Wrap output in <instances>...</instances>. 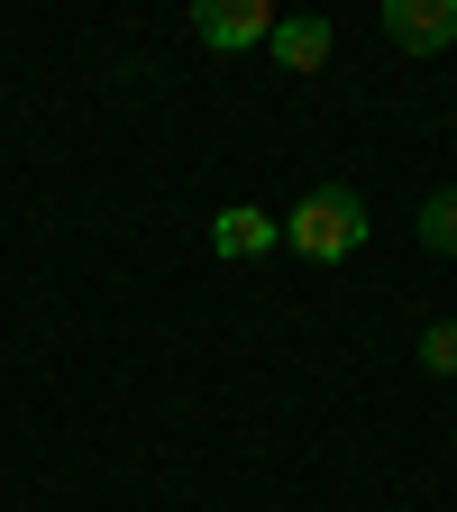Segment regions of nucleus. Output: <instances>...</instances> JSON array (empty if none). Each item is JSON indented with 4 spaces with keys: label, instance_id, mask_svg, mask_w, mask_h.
Segmentation results:
<instances>
[{
    "label": "nucleus",
    "instance_id": "4",
    "mask_svg": "<svg viewBox=\"0 0 457 512\" xmlns=\"http://www.w3.org/2000/svg\"><path fill=\"white\" fill-rule=\"evenodd\" d=\"M275 247H284V220L256 211V202H229L211 220V256H275Z\"/></svg>",
    "mask_w": 457,
    "mask_h": 512
},
{
    "label": "nucleus",
    "instance_id": "1",
    "mask_svg": "<svg viewBox=\"0 0 457 512\" xmlns=\"http://www.w3.org/2000/svg\"><path fill=\"white\" fill-rule=\"evenodd\" d=\"M284 247H293V256H311V266H339V256H357V247H366V202H357L348 183L302 192L293 220H284Z\"/></svg>",
    "mask_w": 457,
    "mask_h": 512
},
{
    "label": "nucleus",
    "instance_id": "3",
    "mask_svg": "<svg viewBox=\"0 0 457 512\" xmlns=\"http://www.w3.org/2000/svg\"><path fill=\"white\" fill-rule=\"evenodd\" d=\"M384 37H394L403 55H448L457 0H384Z\"/></svg>",
    "mask_w": 457,
    "mask_h": 512
},
{
    "label": "nucleus",
    "instance_id": "5",
    "mask_svg": "<svg viewBox=\"0 0 457 512\" xmlns=\"http://www.w3.org/2000/svg\"><path fill=\"white\" fill-rule=\"evenodd\" d=\"M266 55L284 64V74H320V64L339 55V28H330V19H275Z\"/></svg>",
    "mask_w": 457,
    "mask_h": 512
},
{
    "label": "nucleus",
    "instance_id": "7",
    "mask_svg": "<svg viewBox=\"0 0 457 512\" xmlns=\"http://www.w3.org/2000/svg\"><path fill=\"white\" fill-rule=\"evenodd\" d=\"M421 366L430 375H457V320H430V330H421Z\"/></svg>",
    "mask_w": 457,
    "mask_h": 512
},
{
    "label": "nucleus",
    "instance_id": "6",
    "mask_svg": "<svg viewBox=\"0 0 457 512\" xmlns=\"http://www.w3.org/2000/svg\"><path fill=\"white\" fill-rule=\"evenodd\" d=\"M421 247H430V256H457V183L421 202Z\"/></svg>",
    "mask_w": 457,
    "mask_h": 512
},
{
    "label": "nucleus",
    "instance_id": "2",
    "mask_svg": "<svg viewBox=\"0 0 457 512\" xmlns=\"http://www.w3.org/2000/svg\"><path fill=\"white\" fill-rule=\"evenodd\" d=\"M192 37H202L211 55H247V46L275 37V10L266 0H202V10H192Z\"/></svg>",
    "mask_w": 457,
    "mask_h": 512
}]
</instances>
